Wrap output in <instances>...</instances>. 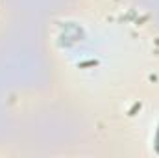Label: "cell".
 I'll return each mask as SVG.
<instances>
[{
	"label": "cell",
	"instance_id": "obj_1",
	"mask_svg": "<svg viewBox=\"0 0 159 158\" xmlns=\"http://www.w3.org/2000/svg\"><path fill=\"white\" fill-rule=\"evenodd\" d=\"M98 62L96 60H89V62H81V63H78L80 69H83V67H93V65H96Z\"/></svg>",
	"mask_w": 159,
	"mask_h": 158
},
{
	"label": "cell",
	"instance_id": "obj_2",
	"mask_svg": "<svg viewBox=\"0 0 159 158\" xmlns=\"http://www.w3.org/2000/svg\"><path fill=\"white\" fill-rule=\"evenodd\" d=\"M137 110H141V102H135V104L131 106V110L128 112V116H135V112H137Z\"/></svg>",
	"mask_w": 159,
	"mask_h": 158
},
{
	"label": "cell",
	"instance_id": "obj_3",
	"mask_svg": "<svg viewBox=\"0 0 159 158\" xmlns=\"http://www.w3.org/2000/svg\"><path fill=\"white\" fill-rule=\"evenodd\" d=\"M156 141H157V151H159V132H157V140Z\"/></svg>",
	"mask_w": 159,
	"mask_h": 158
}]
</instances>
